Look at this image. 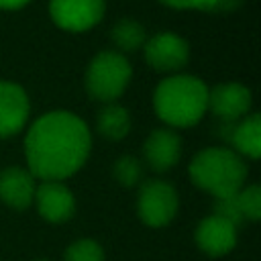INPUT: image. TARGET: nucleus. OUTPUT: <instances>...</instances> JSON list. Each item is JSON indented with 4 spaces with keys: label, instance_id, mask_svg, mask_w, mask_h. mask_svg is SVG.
I'll return each mask as SVG.
<instances>
[{
    "label": "nucleus",
    "instance_id": "18",
    "mask_svg": "<svg viewBox=\"0 0 261 261\" xmlns=\"http://www.w3.org/2000/svg\"><path fill=\"white\" fill-rule=\"evenodd\" d=\"M65 261H104V251L96 241L80 239L67 247Z\"/></svg>",
    "mask_w": 261,
    "mask_h": 261
},
{
    "label": "nucleus",
    "instance_id": "11",
    "mask_svg": "<svg viewBox=\"0 0 261 261\" xmlns=\"http://www.w3.org/2000/svg\"><path fill=\"white\" fill-rule=\"evenodd\" d=\"M29 118V96L18 84L0 82V137L16 135Z\"/></svg>",
    "mask_w": 261,
    "mask_h": 261
},
{
    "label": "nucleus",
    "instance_id": "15",
    "mask_svg": "<svg viewBox=\"0 0 261 261\" xmlns=\"http://www.w3.org/2000/svg\"><path fill=\"white\" fill-rule=\"evenodd\" d=\"M96 126H98L102 137H106L110 141H120L130 130V116H128L124 106L108 102L100 108L98 118H96Z\"/></svg>",
    "mask_w": 261,
    "mask_h": 261
},
{
    "label": "nucleus",
    "instance_id": "14",
    "mask_svg": "<svg viewBox=\"0 0 261 261\" xmlns=\"http://www.w3.org/2000/svg\"><path fill=\"white\" fill-rule=\"evenodd\" d=\"M230 143L241 155L257 159L261 155V116L251 114L243 120H237L230 135Z\"/></svg>",
    "mask_w": 261,
    "mask_h": 261
},
{
    "label": "nucleus",
    "instance_id": "6",
    "mask_svg": "<svg viewBox=\"0 0 261 261\" xmlns=\"http://www.w3.org/2000/svg\"><path fill=\"white\" fill-rule=\"evenodd\" d=\"M49 12L57 27L82 33L104 16V0H51Z\"/></svg>",
    "mask_w": 261,
    "mask_h": 261
},
{
    "label": "nucleus",
    "instance_id": "10",
    "mask_svg": "<svg viewBox=\"0 0 261 261\" xmlns=\"http://www.w3.org/2000/svg\"><path fill=\"white\" fill-rule=\"evenodd\" d=\"M196 243L210 257L226 255L237 245V226L224 218L210 214L198 224Z\"/></svg>",
    "mask_w": 261,
    "mask_h": 261
},
{
    "label": "nucleus",
    "instance_id": "21",
    "mask_svg": "<svg viewBox=\"0 0 261 261\" xmlns=\"http://www.w3.org/2000/svg\"><path fill=\"white\" fill-rule=\"evenodd\" d=\"M163 4L179 10L198 8V10H214V0H161Z\"/></svg>",
    "mask_w": 261,
    "mask_h": 261
},
{
    "label": "nucleus",
    "instance_id": "1",
    "mask_svg": "<svg viewBox=\"0 0 261 261\" xmlns=\"http://www.w3.org/2000/svg\"><path fill=\"white\" fill-rule=\"evenodd\" d=\"M90 147V128L80 116L63 110L43 114L24 139L29 171L43 181H61L86 163Z\"/></svg>",
    "mask_w": 261,
    "mask_h": 261
},
{
    "label": "nucleus",
    "instance_id": "13",
    "mask_svg": "<svg viewBox=\"0 0 261 261\" xmlns=\"http://www.w3.org/2000/svg\"><path fill=\"white\" fill-rule=\"evenodd\" d=\"M35 177L29 169L6 167L0 173V200L14 210L29 208L35 198Z\"/></svg>",
    "mask_w": 261,
    "mask_h": 261
},
{
    "label": "nucleus",
    "instance_id": "4",
    "mask_svg": "<svg viewBox=\"0 0 261 261\" xmlns=\"http://www.w3.org/2000/svg\"><path fill=\"white\" fill-rule=\"evenodd\" d=\"M130 73V63L122 53L102 51L88 65L86 90L94 100H100L104 104L114 102L126 90Z\"/></svg>",
    "mask_w": 261,
    "mask_h": 261
},
{
    "label": "nucleus",
    "instance_id": "22",
    "mask_svg": "<svg viewBox=\"0 0 261 261\" xmlns=\"http://www.w3.org/2000/svg\"><path fill=\"white\" fill-rule=\"evenodd\" d=\"M243 0H214V12H230L241 6Z\"/></svg>",
    "mask_w": 261,
    "mask_h": 261
},
{
    "label": "nucleus",
    "instance_id": "2",
    "mask_svg": "<svg viewBox=\"0 0 261 261\" xmlns=\"http://www.w3.org/2000/svg\"><path fill=\"white\" fill-rule=\"evenodd\" d=\"M153 106L157 116L171 126H192L208 110V88L194 75H169L159 82Z\"/></svg>",
    "mask_w": 261,
    "mask_h": 261
},
{
    "label": "nucleus",
    "instance_id": "19",
    "mask_svg": "<svg viewBox=\"0 0 261 261\" xmlns=\"http://www.w3.org/2000/svg\"><path fill=\"white\" fill-rule=\"evenodd\" d=\"M237 200L243 212V218L247 220H259L261 216V188L259 186H249L245 190L237 192Z\"/></svg>",
    "mask_w": 261,
    "mask_h": 261
},
{
    "label": "nucleus",
    "instance_id": "3",
    "mask_svg": "<svg viewBox=\"0 0 261 261\" xmlns=\"http://www.w3.org/2000/svg\"><path fill=\"white\" fill-rule=\"evenodd\" d=\"M192 181L214 198L234 196L243 190L247 177V165L230 149L224 147H208L200 151L190 163Z\"/></svg>",
    "mask_w": 261,
    "mask_h": 261
},
{
    "label": "nucleus",
    "instance_id": "5",
    "mask_svg": "<svg viewBox=\"0 0 261 261\" xmlns=\"http://www.w3.org/2000/svg\"><path fill=\"white\" fill-rule=\"evenodd\" d=\"M179 200L175 188L163 179H149L141 186L137 198V210L147 226L159 228L173 220Z\"/></svg>",
    "mask_w": 261,
    "mask_h": 261
},
{
    "label": "nucleus",
    "instance_id": "7",
    "mask_svg": "<svg viewBox=\"0 0 261 261\" xmlns=\"http://www.w3.org/2000/svg\"><path fill=\"white\" fill-rule=\"evenodd\" d=\"M190 47L175 33H159L145 41V61L159 71H177L188 63Z\"/></svg>",
    "mask_w": 261,
    "mask_h": 261
},
{
    "label": "nucleus",
    "instance_id": "23",
    "mask_svg": "<svg viewBox=\"0 0 261 261\" xmlns=\"http://www.w3.org/2000/svg\"><path fill=\"white\" fill-rule=\"evenodd\" d=\"M29 0H0V8L4 10H14V8H20L24 6Z\"/></svg>",
    "mask_w": 261,
    "mask_h": 261
},
{
    "label": "nucleus",
    "instance_id": "17",
    "mask_svg": "<svg viewBox=\"0 0 261 261\" xmlns=\"http://www.w3.org/2000/svg\"><path fill=\"white\" fill-rule=\"evenodd\" d=\"M112 175L116 177V181L124 188H135L141 179H143V165L137 157L133 155H122L120 159H116V163L112 165Z\"/></svg>",
    "mask_w": 261,
    "mask_h": 261
},
{
    "label": "nucleus",
    "instance_id": "20",
    "mask_svg": "<svg viewBox=\"0 0 261 261\" xmlns=\"http://www.w3.org/2000/svg\"><path fill=\"white\" fill-rule=\"evenodd\" d=\"M214 216L218 218H224L228 222H232L234 226H239L245 218H243V212H241V206H239V200H237V194L234 196H224V198H216V204H214Z\"/></svg>",
    "mask_w": 261,
    "mask_h": 261
},
{
    "label": "nucleus",
    "instance_id": "16",
    "mask_svg": "<svg viewBox=\"0 0 261 261\" xmlns=\"http://www.w3.org/2000/svg\"><path fill=\"white\" fill-rule=\"evenodd\" d=\"M110 37H112V43L120 51H135L141 45H145V41H147V33H145L143 24L133 18L118 20L114 24V29L110 31Z\"/></svg>",
    "mask_w": 261,
    "mask_h": 261
},
{
    "label": "nucleus",
    "instance_id": "12",
    "mask_svg": "<svg viewBox=\"0 0 261 261\" xmlns=\"http://www.w3.org/2000/svg\"><path fill=\"white\" fill-rule=\"evenodd\" d=\"M179 153H181V141L169 128L153 130L143 145V155L149 167L159 173L171 169L179 161Z\"/></svg>",
    "mask_w": 261,
    "mask_h": 261
},
{
    "label": "nucleus",
    "instance_id": "9",
    "mask_svg": "<svg viewBox=\"0 0 261 261\" xmlns=\"http://www.w3.org/2000/svg\"><path fill=\"white\" fill-rule=\"evenodd\" d=\"M39 214L53 224L65 222L75 212V200L73 194L61 184V181H43L35 190V198Z\"/></svg>",
    "mask_w": 261,
    "mask_h": 261
},
{
    "label": "nucleus",
    "instance_id": "8",
    "mask_svg": "<svg viewBox=\"0 0 261 261\" xmlns=\"http://www.w3.org/2000/svg\"><path fill=\"white\" fill-rule=\"evenodd\" d=\"M208 108L224 122L241 120L251 108V92L243 84H220L208 90Z\"/></svg>",
    "mask_w": 261,
    "mask_h": 261
}]
</instances>
